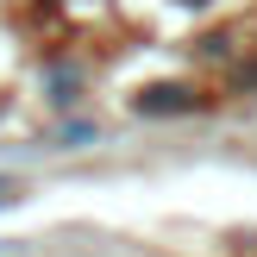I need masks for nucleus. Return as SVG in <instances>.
<instances>
[{
	"mask_svg": "<svg viewBox=\"0 0 257 257\" xmlns=\"http://www.w3.org/2000/svg\"><path fill=\"white\" fill-rule=\"evenodd\" d=\"M132 107H138V113H163V107H170V113H182V107H195V100H188V88H145Z\"/></svg>",
	"mask_w": 257,
	"mask_h": 257,
	"instance_id": "1",
	"label": "nucleus"
}]
</instances>
